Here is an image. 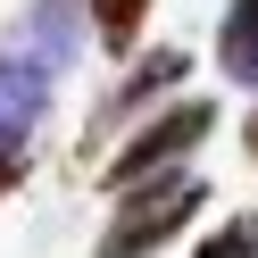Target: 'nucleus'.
I'll list each match as a JSON object with an SVG mask.
<instances>
[{"label":"nucleus","instance_id":"1","mask_svg":"<svg viewBox=\"0 0 258 258\" xmlns=\"http://www.w3.org/2000/svg\"><path fill=\"white\" fill-rule=\"evenodd\" d=\"M191 208H208V183L183 175V167L117 191V208H108V225H100V258H150V250H167V241L191 225Z\"/></svg>","mask_w":258,"mask_h":258},{"label":"nucleus","instance_id":"2","mask_svg":"<svg viewBox=\"0 0 258 258\" xmlns=\"http://www.w3.org/2000/svg\"><path fill=\"white\" fill-rule=\"evenodd\" d=\"M208 125H217V100H175V108H158V117H142L134 142H117V150H108L100 183H108V191H134V183H150V175L183 167L191 142H208Z\"/></svg>","mask_w":258,"mask_h":258},{"label":"nucleus","instance_id":"3","mask_svg":"<svg viewBox=\"0 0 258 258\" xmlns=\"http://www.w3.org/2000/svg\"><path fill=\"white\" fill-rule=\"evenodd\" d=\"M84 25H92L84 0H34V9L17 17V34H9V50L34 58L42 75H67V67H75V50H84Z\"/></svg>","mask_w":258,"mask_h":258},{"label":"nucleus","instance_id":"4","mask_svg":"<svg viewBox=\"0 0 258 258\" xmlns=\"http://www.w3.org/2000/svg\"><path fill=\"white\" fill-rule=\"evenodd\" d=\"M183 75H191V58H183V50H142V58H134V75H125V84L108 92L100 108H92V150H100V142H117V125L134 117V108L167 100V92L183 84Z\"/></svg>","mask_w":258,"mask_h":258},{"label":"nucleus","instance_id":"5","mask_svg":"<svg viewBox=\"0 0 258 258\" xmlns=\"http://www.w3.org/2000/svg\"><path fill=\"white\" fill-rule=\"evenodd\" d=\"M217 67L233 84H258V0H233L217 25Z\"/></svg>","mask_w":258,"mask_h":258},{"label":"nucleus","instance_id":"6","mask_svg":"<svg viewBox=\"0 0 258 258\" xmlns=\"http://www.w3.org/2000/svg\"><path fill=\"white\" fill-rule=\"evenodd\" d=\"M84 9H92V34H100V50L134 58V34H142V17H150V0H84Z\"/></svg>","mask_w":258,"mask_h":258},{"label":"nucleus","instance_id":"7","mask_svg":"<svg viewBox=\"0 0 258 258\" xmlns=\"http://www.w3.org/2000/svg\"><path fill=\"white\" fill-rule=\"evenodd\" d=\"M191 258H258V208H241L233 225H217V233H208Z\"/></svg>","mask_w":258,"mask_h":258},{"label":"nucleus","instance_id":"8","mask_svg":"<svg viewBox=\"0 0 258 258\" xmlns=\"http://www.w3.org/2000/svg\"><path fill=\"white\" fill-rule=\"evenodd\" d=\"M25 175H34V142H25V134H0V200H9Z\"/></svg>","mask_w":258,"mask_h":258},{"label":"nucleus","instance_id":"9","mask_svg":"<svg viewBox=\"0 0 258 258\" xmlns=\"http://www.w3.org/2000/svg\"><path fill=\"white\" fill-rule=\"evenodd\" d=\"M241 142H250V167H258V117H250V134H241Z\"/></svg>","mask_w":258,"mask_h":258}]
</instances>
